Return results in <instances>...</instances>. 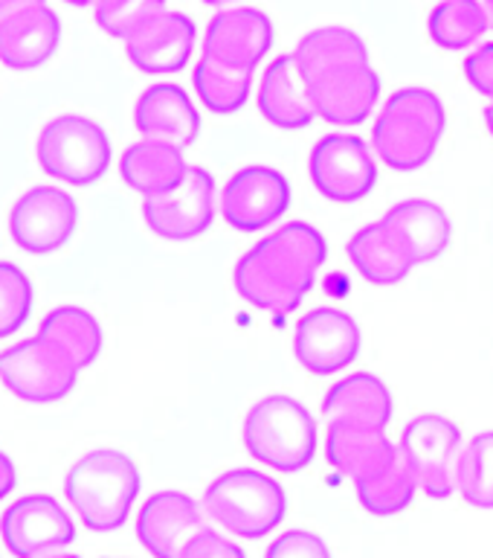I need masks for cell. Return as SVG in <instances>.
<instances>
[{
  "mask_svg": "<svg viewBox=\"0 0 493 558\" xmlns=\"http://www.w3.org/2000/svg\"><path fill=\"white\" fill-rule=\"evenodd\" d=\"M78 204L61 186H33L9 209V235L24 253L50 256L73 239Z\"/></svg>",
  "mask_w": 493,
  "mask_h": 558,
  "instance_id": "12",
  "label": "cell"
},
{
  "mask_svg": "<svg viewBox=\"0 0 493 558\" xmlns=\"http://www.w3.org/2000/svg\"><path fill=\"white\" fill-rule=\"evenodd\" d=\"M195 82V94L200 96V102L207 105L212 113H235L242 111L252 90V70L233 68L224 61L212 59V56H200L192 73Z\"/></svg>",
  "mask_w": 493,
  "mask_h": 558,
  "instance_id": "28",
  "label": "cell"
},
{
  "mask_svg": "<svg viewBox=\"0 0 493 558\" xmlns=\"http://www.w3.org/2000/svg\"><path fill=\"white\" fill-rule=\"evenodd\" d=\"M35 157L44 172L67 186H94L108 174L113 148L108 131L85 113L52 117L35 140Z\"/></svg>",
  "mask_w": 493,
  "mask_h": 558,
  "instance_id": "7",
  "label": "cell"
},
{
  "mask_svg": "<svg viewBox=\"0 0 493 558\" xmlns=\"http://www.w3.org/2000/svg\"><path fill=\"white\" fill-rule=\"evenodd\" d=\"M64 3H70V7H90L96 0H64Z\"/></svg>",
  "mask_w": 493,
  "mask_h": 558,
  "instance_id": "41",
  "label": "cell"
},
{
  "mask_svg": "<svg viewBox=\"0 0 493 558\" xmlns=\"http://www.w3.org/2000/svg\"><path fill=\"white\" fill-rule=\"evenodd\" d=\"M383 221L392 227V233L398 235L400 244L407 247V253L416 262V268L418 265H427V262H435L451 247L453 225L447 213L435 201H400V204H395L383 216Z\"/></svg>",
  "mask_w": 493,
  "mask_h": 558,
  "instance_id": "24",
  "label": "cell"
},
{
  "mask_svg": "<svg viewBox=\"0 0 493 558\" xmlns=\"http://www.w3.org/2000/svg\"><path fill=\"white\" fill-rule=\"evenodd\" d=\"M491 29V17L482 0H442L427 17V33L442 50L477 47Z\"/></svg>",
  "mask_w": 493,
  "mask_h": 558,
  "instance_id": "27",
  "label": "cell"
},
{
  "mask_svg": "<svg viewBox=\"0 0 493 558\" xmlns=\"http://www.w3.org/2000/svg\"><path fill=\"white\" fill-rule=\"evenodd\" d=\"M264 558H331V549L317 532L291 530L270 544Z\"/></svg>",
  "mask_w": 493,
  "mask_h": 558,
  "instance_id": "34",
  "label": "cell"
},
{
  "mask_svg": "<svg viewBox=\"0 0 493 558\" xmlns=\"http://www.w3.org/2000/svg\"><path fill=\"white\" fill-rule=\"evenodd\" d=\"M461 70H465L468 85L491 102L493 99V41L479 44L477 50L468 52V59H465Z\"/></svg>",
  "mask_w": 493,
  "mask_h": 558,
  "instance_id": "36",
  "label": "cell"
},
{
  "mask_svg": "<svg viewBox=\"0 0 493 558\" xmlns=\"http://www.w3.org/2000/svg\"><path fill=\"white\" fill-rule=\"evenodd\" d=\"M360 326L340 308H313L294 329L296 364L317 378L348 369L360 355Z\"/></svg>",
  "mask_w": 493,
  "mask_h": 558,
  "instance_id": "14",
  "label": "cell"
},
{
  "mask_svg": "<svg viewBox=\"0 0 493 558\" xmlns=\"http://www.w3.org/2000/svg\"><path fill=\"white\" fill-rule=\"evenodd\" d=\"M218 198L215 178L204 166H189V172L174 190L143 198V218L148 230L165 242H192L215 225Z\"/></svg>",
  "mask_w": 493,
  "mask_h": 558,
  "instance_id": "10",
  "label": "cell"
},
{
  "mask_svg": "<svg viewBox=\"0 0 493 558\" xmlns=\"http://www.w3.org/2000/svg\"><path fill=\"white\" fill-rule=\"evenodd\" d=\"M352 483L357 488L360 506L374 518L404 512L421 492L416 471L395 442L383 445L381 451L352 477Z\"/></svg>",
  "mask_w": 493,
  "mask_h": 558,
  "instance_id": "19",
  "label": "cell"
},
{
  "mask_svg": "<svg viewBox=\"0 0 493 558\" xmlns=\"http://www.w3.org/2000/svg\"><path fill=\"white\" fill-rule=\"evenodd\" d=\"M296 64L303 70L317 117L331 125H360L381 99V76L369 47L348 26H320L299 38Z\"/></svg>",
  "mask_w": 493,
  "mask_h": 558,
  "instance_id": "1",
  "label": "cell"
},
{
  "mask_svg": "<svg viewBox=\"0 0 493 558\" xmlns=\"http://www.w3.org/2000/svg\"><path fill=\"white\" fill-rule=\"evenodd\" d=\"M485 125H488V131H491V137H493V99L485 105Z\"/></svg>",
  "mask_w": 493,
  "mask_h": 558,
  "instance_id": "39",
  "label": "cell"
},
{
  "mask_svg": "<svg viewBox=\"0 0 493 558\" xmlns=\"http://www.w3.org/2000/svg\"><path fill=\"white\" fill-rule=\"evenodd\" d=\"M273 21L256 7H230L209 21L204 33V56L233 64L242 70H256L273 47Z\"/></svg>",
  "mask_w": 493,
  "mask_h": 558,
  "instance_id": "18",
  "label": "cell"
},
{
  "mask_svg": "<svg viewBox=\"0 0 493 558\" xmlns=\"http://www.w3.org/2000/svg\"><path fill=\"white\" fill-rule=\"evenodd\" d=\"M61 44V21L47 3L26 7L0 21V61L26 73L47 64Z\"/></svg>",
  "mask_w": 493,
  "mask_h": 558,
  "instance_id": "21",
  "label": "cell"
},
{
  "mask_svg": "<svg viewBox=\"0 0 493 558\" xmlns=\"http://www.w3.org/2000/svg\"><path fill=\"white\" fill-rule=\"evenodd\" d=\"M134 129L143 140H165L189 148L200 137V113L181 85L146 87L134 105Z\"/></svg>",
  "mask_w": 493,
  "mask_h": 558,
  "instance_id": "20",
  "label": "cell"
},
{
  "mask_svg": "<svg viewBox=\"0 0 493 558\" xmlns=\"http://www.w3.org/2000/svg\"><path fill=\"white\" fill-rule=\"evenodd\" d=\"M398 448L416 471L418 488L433 500H447L456 492L461 439L459 425L442 413H421L404 427Z\"/></svg>",
  "mask_w": 493,
  "mask_h": 558,
  "instance_id": "9",
  "label": "cell"
},
{
  "mask_svg": "<svg viewBox=\"0 0 493 558\" xmlns=\"http://www.w3.org/2000/svg\"><path fill=\"white\" fill-rule=\"evenodd\" d=\"M456 492L477 509H493V430H482L465 442Z\"/></svg>",
  "mask_w": 493,
  "mask_h": 558,
  "instance_id": "31",
  "label": "cell"
},
{
  "mask_svg": "<svg viewBox=\"0 0 493 558\" xmlns=\"http://www.w3.org/2000/svg\"><path fill=\"white\" fill-rule=\"evenodd\" d=\"M195 41V21L183 12L163 9L125 38V56L146 76H169L189 64Z\"/></svg>",
  "mask_w": 493,
  "mask_h": 558,
  "instance_id": "16",
  "label": "cell"
},
{
  "mask_svg": "<svg viewBox=\"0 0 493 558\" xmlns=\"http://www.w3.org/2000/svg\"><path fill=\"white\" fill-rule=\"evenodd\" d=\"M329 244L308 221H287L252 244L235 262L233 286L242 300L285 320L313 288L317 270L325 265Z\"/></svg>",
  "mask_w": 493,
  "mask_h": 558,
  "instance_id": "2",
  "label": "cell"
},
{
  "mask_svg": "<svg viewBox=\"0 0 493 558\" xmlns=\"http://www.w3.org/2000/svg\"><path fill=\"white\" fill-rule=\"evenodd\" d=\"M33 314V282L15 262L0 259V340L15 335Z\"/></svg>",
  "mask_w": 493,
  "mask_h": 558,
  "instance_id": "32",
  "label": "cell"
},
{
  "mask_svg": "<svg viewBox=\"0 0 493 558\" xmlns=\"http://www.w3.org/2000/svg\"><path fill=\"white\" fill-rule=\"evenodd\" d=\"M346 253L357 274L369 282V286L386 288L398 286L416 270V262L400 244V239L392 233V227L378 218L372 225L360 227L346 244Z\"/></svg>",
  "mask_w": 493,
  "mask_h": 558,
  "instance_id": "23",
  "label": "cell"
},
{
  "mask_svg": "<svg viewBox=\"0 0 493 558\" xmlns=\"http://www.w3.org/2000/svg\"><path fill=\"white\" fill-rule=\"evenodd\" d=\"M38 3H47V0H0V21L26 7H38Z\"/></svg>",
  "mask_w": 493,
  "mask_h": 558,
  "instance_id": "38",
  "label": "cell"
},
{
  "mask_svg": "<svg viewBox=\"0 0 493 558\" xmlns=\"http://www.w3.org/2000/svg\"><path fill=\"white\" fill-rule=\"evenodd\" d=\"M165 0H96L94 17L96 26L111 38H128L143 21L157 12H163Z\"/></svg>",
  "mask_w": 493,
  "mask_h": 558,
  "instance_id": "33",
  "label": "cell"
},
{
  "mask_svg": "<svg viewBox=\"0 0 493 558\" xmlns=\"http://www.w3.org/2000/svg\"><path fill=\"white\" fill-rule=\"evenodd\" d=\"M259 113L282 131H303L317 120L311 94L294 52L270 61L259 85Z\"/></svg>",
  "mask_w": 493,
  "mask_h": 558,
  "instance_id": "22",
  "label": "cell"
},
{
  "mask_svg": "<svg viewBox=\"0 0 493 558\" xmlns=\"http://www.w3.org/2000/svg\"><path fill=\"white\" fill-rule=\"evenodd\" d=\"M482 3H485V9H488V17H491V29H493V0H482Z\"/></svg>",
  "mask_w": 493,
  "mask_h": 558,
  "instance_id": "42",
  "label": "cell"
},
{
  "mask_svg": "<svg viewBox=\"0 0 493 558\" xmlns=\"http://www.w3.org/2000/svg\"><path fill=\"white\" fill-rule=\"evenodd\" d=\"M204 506L186 492H157L137 512V538L148 556L177 558L204 530Z\"/></svg>",
  "mask_w": 493,
  "mask_h": 558,
  "instance_id": "17",
  "label": "cell"
},
{
  "mask_svg": "<svg viewBox=\"0 0 493 558\" xmlns=\"http://www.w3.org/2000/svg\"><path fill=\"white\" fill-rule=\"evenodd\" d=\"M291 207V183L273 166H244L224 183L221 216L238 233H261Z\"/></svg>",
  "mask_w": 493,
  "mask_h": 558,
  "instance_id": "13",
  "label": "cell"
},
{
  "mask_svg": "<svg viewBox=\"0 0 493 558\" xmlns=\"http://www.w3.org/2000/svg\"><path fill=\"white\" fill-rule=\"evenodd\" d=\"M38 335L56 340L61 347L67 349L70 355L76 357L78 366L85 369L99 357L102 352V326L96 320L94 314L82 308V305H59L52 312L44 314Z\"/></svg>",
  "mask_w": 493,
  "mask_h": 558,
  "instance_id": "29",
  "label": "cell"
},
{
  "mask_svg": "<svg viewBox=\"0 0 493 558\" xmlns=\"http://www.w3.org/2000/svg\"><path fill=\"white\" fill-rule=\"evenodd\" d=\"M313 190L334 204H357L378 183V163L369 143L355 134H329L317 140L308 160Z\"/></svg>",
  "mask_w": 493,
  "mask_h": 558,
  "instance_id": "11",
  "label": "cell"
},
{
  "mask_svg": "<svg viewBox=\"0 0 493 558\" xmlns=\"http://www.w3.org/2000/svg\"><path fill=\"white\" fill-rule=\"evenodd\" d=\"M447 131V108L430 87H400L383 102L372 129L374 157L395 172H418L433 160Z\"/></svg>",
  "mask_w": 493,
  "mask_h": 558,
  "instance_id": "3",
  "label": "cell"
},
{
  "mask_svg": "<svg viewBox=\"0 0 493 558\" xmlns=\"http://www.w3.org/2000/svg\"><path fill=\"white\" fill-rule=\"evenodd\" d=\"M139 469L128 453L96 448L78 457L64 477V497L90 532H116L137 504Z\"/></svg>",
  "mask_w": 493,
  "mask_h": 558,
  "instance_id": "4",
  "label": "cell"
},
{
  "mask_svg": "<svg viewBox=\"0 0 493 558\" xmlns=\"http://www.w3.org/2000/svg\"><path fill=\"white\" fill-rule=\"evenodd\" d=\"M82 366L56 340L33 335L0 352V381L12 396L33 404H52L67 399L78 381Z\"/></svg>",
  "mask_w": 493,
  "mask_h": 558,
  "instance_id": "8",
  "label": "cell"
},
{
  "mask_svg": "<svg viewBox=\"0 0 493 558\" xmlns=\"http://www.w3.org/2000/svg\"><path fill=\"white\" fill-rule=\"evenodd\" d=\"M204 512L238 538H264L285 521L287 495L276 480L256 469L218 474L204 492Z\"/></svg>",
  "mask_w": 493,
  "mask_h": 558,
  "instance_id": "6",
  "label": "cell"
},
{
  "mask_svg": "<svg viewBox=\"0 0 493 558\" xmlns=\"http://www.w3.org/2000/svg\"><path fill=\"white\" fill-rule=\"evenodd\" d=\"M177 558H247L244 549L235 544V541L218 535L215 530H204L195 535V538L183 547V553Z\"/></svg>",
  "mask_w": 493,
  "mask_h": 558,
  "instance_id": "35",
  "label": "cell"
},
{
  "mask_svg": "<svg viewBox=\"0 0 493 558\" xmlns=\"http://www.w3.org/2000/svg\"><path fill=\"white\" fill-rule=\"evenodd\" d=\"M322 416L346 418L357 425H372L386 430L392 418V392L390 387L372 373H352L337 381L322 401Z\"/></svg>",
  "mask_w": 493,
  "mask_h": 558,
  "instance_id": "26",
  "label": "cell"
},
{
  "mask_svg": "<svg viewBox=\"0 0 493 558\" xmlns=\"http://www.w3.org/2000/svg\"><path fill=\"white\" fill-rule=\"evenodd\" d=\"M186 172H189V163H186L183 148L165 140H139L120 157L122 181L143 198L174 190L186 178Z\"/></svg>",
  "mask_w": 493,
  "mask_h": 558,
  "instance_id": "25",
  "label": "cell"
},
{
  "mask_svg": "<svg viewBox=\"0 0 493 558\" xmlns=\"http://www.w3.org/2000/svg\"><path fill=\"white\" fill-rule=\"evenodd\" d=\"M47 558H78V556H70V553H56V556H47Z\"/></svg>",
  "mask_w": 493,
  "mask_h": 558,
  "instance_id": "43",
  "label": "cell"
},
{
  "mask_svg": "<svg viewBox=\"0 0 493 558\" xmlns=\"http://www.w3.org/2000/svg\"><path fill=\"white\" fill-rule=\"evenodd\" d=\"M0 535L15 558H41L73 544L76 526L52 495H26L0 514Z\"/></svg>",
  "mask_w": 493,
  "mask_h": 558,
  "instance_id": "15",
  "label": "cell"
},
{
  "mask_svg": "<svg viewBox=\"0 0 493 558\" xmlns=\"http://www.w3.org/2000/svg\"><path fill=\"white\" fill-rule=\"evenodd\" d=\"M15 486H17L15 462L9 460V453L0 451V500L12 495V488Z\"/></svg>",
  "mask_w": 493,
  "mask_h": 558,
  "instance_id": "37",
  "label": "cell"
},
{
  "mask_svg": "<svg viewBox=\"0 0 493 558\" xmlns=\"http://www.w3.org/2000/svg\"><path fill=\"white\" fill-rule=\"evenodd\" d=\"M200 3H207V7H233L238 0H200Z\"/></svg>",
  "mask_w": 493,
  "mask_h": 558,
  "instance_id": "40",
  "label": "cell"
},
{
  "mask_svg": "<svg viewBox=\"0 0 493 558\" xmlns=\"http://www.w3.org/2000/svg\"><path fill=\"white\" fill-rule=\"evenodd\" d=\"M386 442L390 439H386V430H381V427L357 425V422H346V418H331L329 434H325V460L343 477L352 480Z\"/></svg>",
  "mask_w": 493,
  "mask_h": 558,
  "instance_id": "30",
  "label": "cell"
},
{
  "mask_svg": "<svg viewBox=\"0 0 493 558\" xmlns=\"http://www.w3.org/2000/svg\"><path fill=\"white\" fill-rule=\"evenodd\" d=\"M242 436L252 460L279 474L308 469L317 453V418L303 401L285 392L256 401L244 416Z\"/></svg>",
  "mask_w": 493,
  "mask_h": 558,
  "instance_id": "5",
  "label": "cell"
}]
</instances>
